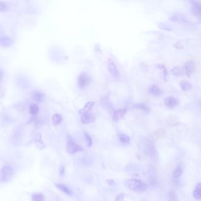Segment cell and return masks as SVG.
Returning a JSON list of instances; mask_svg holds the SVG:
<instances>
[{
	"instance_id": "obj_1",
	"label": "cell",
	"mask_w": 201,
	"mask_h": 201,
	"mask_svg": "<svg viewBox=\"0 0 201 201\" xmlns=\"http://www.w3.org/2000/svg\"><path fill=\"white\" fill-rule=\"evenodd\" d=\"M123 184L128 189L137 192L145 191L148 188V186L147 183L136 179L126 180L124 182Z\"/></svg>"
},
{
	"instance_id": "obj_2",
	"label": "cell",
	"mask_w": 201,
	"mask_h": 201,
	"mask_svg": "<svg viewBox=\"0 0 201 201\" xmlns=\"http://www.w3.org/2000/svg\"><path fill=\"white\" fill-rule=\"evenodd\" d=\"M83 151V148L78 145L75 142H74L71 138H69L67 141L66 152L70 154L73 155L77 152Z\"/></svg>"
},
{
	"instance_id": "obj_3",
	"label": "cell",
	"mask_w": 201,
	"mask_h": 201,
	"mask_svg": "<svg viewBox=\"0 0 201 201\" xmlns=\"http://www.w3.org/2000/svg\"><path fill=\"white\" fill-rule=\"evenodd\" d=\"M91 78L87 73H82L78 78V85L81 89H84L88 86Z\"/></svg>"
},
{
	"instance_id": "obj_4",
	"label": "cell",
	"mask_w": 201,
	"mask_h": 201,
	"mask_svg": "<svg viewBox=\"0 0 201 201\" xmlns=\"http://www.w3.org/2000/svg\"><path fill=\"white\" fill-rule=\"evenodd\" d=\"M14 175V170L13 168L10 165L4 166L1 169V176L3 180L8 181L10 180Z\"/></svg>"
},
{
	"instance_id": "obj_5",
	"label": "cell",
	"mask_w": 201,
	"mask_h": 201,
	"mask_svg": "<svg viewBox=\"0 0 201 201\" xmlns=\"http://www.w3.org/2000/svg\"><path fill=\"white\" fill-rule=\"evenodd\" d=\"M166 136V131L164 129H159L152 131L150 137L152 141H157L158 140L164 138Z\"/></svg>"
},
{
	"instance_id": "obj_6",
	"label": "cell",
	"mask_w": 201,
	"mask_h": 201,
	"mask_svg": "<svg viewBox=\"0 0 201 201\" xmlns=\"http://www.w3.org/2000/svg\"><path fill=\"white\" fill-rule=\"evenodd\" d=\"M165 106L169 108H173L179 104V100L172 96L166 97L164 100Z\"/></svg>"
},
{
	"instance_id": "obj_7",
	"label": "cell",
	"mask_w": 201,
	"mask_h": 201,
	"mask_svg": "<svg viewBox=\"0 0 201 201\" xmlns=\"http://www.w3.org/2000/svg\"><path fill=\"white\" fill-rule=\"evenodd\" d=\"M108 69L109 71V73L113 76H118L119 75V72L116 67V65L114 63L113 60L111 58H108Z\"/></svg>"
},
{
	"instance_id": "obj_8",
	"label": "cell",
	"mask_w": 201,
	"mask_h": 201,
	"mask_svg": "<svg viewBox=\"0 0 201 201\" xmlns=\"http://www.w3.org/2000/svg\"><path fill=\"white\" fill-rule=\"evenodd\" d=\"M196 66L193 61H188L185 65V72L187 76L189 77L195 70Z\"/></svg>"
},
{
	"instance_id": "obj_9",
	"label": "cell",
	"mask_w": 201,
	"mask_h": 201,
	"mask_svg": "<svg viewBox=\"0 0 201 201\" xmlns=\"http://www.w3.org/2000/svg\"><path fill=\"white\" fill-rule=\"evenodd\" d=\"M81 121L84 124H89L93 122L95 120V116L91 112L84 113L81 114Z\"/></svg>"
},
{
	"instance_id": "obj_10",
	"label": "cell",
	"mask_w": 201,
	"mask_h": 201,
	"mask_svg": "<svg viewBox=\"0 0 201 201\" xmlns=\"http://www.w3.org/2000/svg\"><path fill=\"white\" fill-rule=\"evenodd\" d=\"M13 40L7 36L0 37V45L3 47H10L13 44Z\"/></svg>"
},
{
	"instance_id": "obj_11",
	"label": "cell",
	"mask_w": 201,
	"mask_h": 201,
	"mask_svg": "<svg viewBox=\"0 0 201 201\" xmlns=\"http://www.w3.org/2000/svg\"><path fill=\"white\" fill-rule=\"evenodd\" d=\"M55 185L57 188H58L59 190H61L62 192H63L65 194L68 195L69 196L73 195V193L72 190L68 186H66L65 185H64L63 183H55Z\"/></svg>"
},
{
	"instance_id": "obj_12",
	"label": "cell",
	"mask_w": 201,
	"mask_h": 201,
	"mask_svg": "<svg viewBox=\"0 0 201 201\" xmlns=\"http://www.w3.org/2000/svg\"><path fill=\"white\" fill-rule=\"evenodd\" d=\"M149 93L155 97H158L163 94V91L157 85H153L150 88Z\"/></svg>"
},
{
	"instance_id": "obj_13",
	"label": "cell",
	"mask_w": 201,
	"mask_h": 201,
	"mask_svg": "<svg viewBox=\"0 0 201 201\" xmlns=\"http://www.w3.org/2000/svg\"><path fill=\"white\" fill-rule=\"evenodd\" d=\"M126 113V109H120L114 111L113 114V119L115 121L120 120L125 115Z\"/></svg>"
},
{
	"instance_id": "obj_14",
	"label": "cell",
	"mask_w": 201,
	"mask_h": 201,
	"mask_svg": "<svg viewBox=\"0 0 201 201\" xmlns=\"http://www.w3.org/2000/svg\"><path fill=\"white\" fill-rule=\"evenodd\" d=\"M193 8L192 11L196 16H201V3L197 1H192Z\"/></svg>"
},
{
	"instance_id": "obj_15",
	"label": "cell",
	"mask_w": 201,
	"mask_h": 201,
	"mask_svg": "<svg viewBox=\"0 0 201 201\" xmlns=\"http://www.w3.org/2000/svg\"><path fill=\"white\" fill-rule=\"evenodd\" d=\"M94 104H95V102H89L87 103L84 106V108L81 109L79 111L80 114L81 115V114H83L84 113L90 112V111L92 110V107H94Z\"/></svg>"
},
{
	"instance_id": "obj_16",
	"label": "cell",
	"mask_w": 201,
	"mask_h": 201,
	"mask_svg": "<svg viewBox=\"0 0 201 201\" xmlns=\"http://www.w3.org/2000/svg\"><path fill=\"white\" fill-rule=\"evenodd\" d=\"M35 145L39 149H43L45 148V146L44 143V142H42V136L41 134H37V135L35 136Z\"/></svg>"
},
{
	"instance_id": "obj_17",
	"label": "cell",
	"mask_w": 201,
	"mask_h": 201,
	"mask_svg": "<svg viewBox=\"0 0 201 201\" xmlns=\"http://www.w3.org/2000/svg\"><path fill=\"white\" fill-rule=\"evenodd\" d=\"M32 99L37 102L41 103L44 100L45 94L41 92H35L32 94Z\"/></svg>"
},
{
	"instance_id": "obj_18",
	"label": "cell",
	"mask_w": 201,
	"mask_h": 201,
	"mask_svg": "<svg viewBox=\"0 0 201 201\" xmlns=\"http://www.w3.org/2000/svg\"><path fill=\"white\" fill-rule=\"evenodd\" d=\"M193 196L196 199H201V183H198L193 192Z\"/></svg>"
},
{
	"instance_id": "obj_19",
	"label": "cell",
	"mask_w": 201,
	"mask_h": 201,
	"mask_svg": "<svg viewBox=\"0 0 201 201\" xmlns=\"http://www.w3.org/2000/svg\"><path fill=\"white\" fill-rule=\"evenodd\" d=\"M118 138L119 142L122 144L128 143L130 141L129 137L123 133H119L118 135Z\"/></svg>"
},
{
	"instance_id": "obj_20",
	"label": "cell",
	"mask_w": 201,
	"mask_h": 201,
	"mask_svg": "<svg viewBox=\"0 0 201 201\" xmlns=\"http://www.w3.org/2000/svg\"><path fill=\"white\" fill-rule=\"evenodd\" d=\"M180 87L184 92H187L192 89V85L187 81H182L180 82Z\"/></svg>"
},
{
	"instance_id": "obj_21",
	"label": "cell",
	"mask_w": 201,
	"mask_h": 201,
	"mask_svg": "<svg viewBox=\"0 0 201 201\" xmlns=\"http://www.w3.org/2000/svg\"><path fill=\"white\" fill-rule=\"evenodd\" d=\"M135 107H136L138 109L142 110L145 112H148L150 111V107L147 104L143 103H139L135 104Z\"/></svg>"
},
{
	"instance_id": "obj_22",
	"label": "cell",
	"mask_w": 201,
	"mask_h": 201,
	"mask_svg": "<svg viewBox=\"0 0 201 201\" xmlns=\"http://www.w3.org/2000/svg\"><path fill=\"white\" fill-rule=\"evenodd\" d=\"M39 107L36 104H31L30 106L29 112L31 115H36L39 112Z\"/></svg>"
},
{
	"instance_id": "obj_23",
	"label": "cell",
	"mask_w": 201,
	"mask_h": 201,
	"mask_svg": "<svg viewBox=\"0 0 201 201\" xmlns=\"http://www.w3.org/2000/svg\"><path fill=\"white\" fill-rule=\"evenodd\" d=\"M62 121V117L59 114H55L53 115L52 118V122L54 125H58Z\"/></svg>"
},
{
	"instance_id": "obj_24",
	"label": "cell",
	"mask_w": 201,
	"mask_h": 201,
	"mask_svg": "<svg viewBox=\"0 0 201 201\" xmlns=\"http://www.w3.org/2000/svg\"><path fill=\"white\" fill-rule=\"evenodd\" d=\"M9 4L6 1H0V12H6L9 10Z\"/></svg>"
},
{
	"instance_id": "obj_25",
	"label": "cell",
	"mask_w": 201,
	"mask_h": 201,
	"mask_svg": "<svg viewBox=\"0 0 201 201\" xmlns=\"http://www.w3.org/2000/svg\"><path fill=\"white\" fill-rule=\"evenodd\" d=\"M171 72L175 76H180L182 75V70L180 68L177 67H175L173 68L171 70Z\"/></svg>"
},
{
	"instance_id": "obj_26",
	"label": "cell",
	"mask_w": 201,
	"mask_h": 201,
	"mask_svg": "<svg viewBox=\"0 0 201 201\" xmlns=\"http://www.w3.org/2000/svg\"><path fill=\"white\" fill-rule=\"evenodd\" d=\"M32 201H44L43 195L41 193H34L32 195Z\"/></svg>"
},
{
	"instance_id": "obj_27",
	"label": "cell",
	"mask_w": 201,
	"mask_h": 201,
	"mask_svg": "<svg viewBox=\"0 0 201 201\" xmlns=\"http://www.w3.org/2000/svg\"><path fill=\"white\" fill-rule=\"evenodd\" d=\"M168 201H178L175 193L173 191H171L169 192L168 195Z\"/></svg>"
},
{
	"instance_id": "obj_28",
	"label": "cell",
	"mask_w": 201,
	"mask_h": 201,
	"mask_svg": "<svg viewBox=\"0 0 201 201\" xmlns=\"http://www.w3.org/2000/svg\"><path fill=\"white\" fill-rule=\"evenodd\" d=\"M183 173L182 169L181 168V166H178L176 169L175 170V171L173 172V177L174 178H178L179 177H180L182 174Z\"/></svg>"
},
{
	"instance_id": "obj_29",
	"label": "cell",
	"mask_w": 201,
	"mask_h": 201,
	"mask_svg": "<svg viewBox=\"0 0 201 201\" xmlns=\"http://www.w3.org/2000/svg\"><path fill=\"white\" fill-rule=\"evenodd\" d=\"M85 141H86V142H87V146L90 148L92 146V138L91 137L88 135V133H85Z\"/></svg>"
},
{
	"instance_id": "obj_30",
	"label": "cell",
	"mask_w": 201,
	"mask_h": 201,
	"mask_svg": "<svg viewBox=\"0 0 201 201\" xmlns=\"http://www.w3.org/2000/svg\"><path fill=\"white\" fill-rule=\"evenodd\" d=\"M124 197H125V193H120L116 196L115 201H123Z\"/></svg>"
},
{
	"instance_id": "obj_31",
	"label": "cell",
	"mask_w": 201,
	"mask_h": 201,
	"mask_svg": "<svg viewBox=\"0 0 201 201\" xmlns=\"http://www.w3.org/2000/svg\"><path fill=\"white\" fill-rule=\"evenodd\" d=\"M59 174L62 176L64 175V173H65V166L63 165H61L59 168Z\"/></svg>"
},
{
	"instance_id": "obj_32",
	"label": "cell",
	"mask_w": 201,
	"mask_h": 201,
	"mask_svg": "<svg viewBox=\"0 0 201 201\" xmlns=\"http://www.w3.org/2000/svg\"><path fill=\"white\" fill-rule=\"evenodd\" d=\"M106 182L108 184V185H109L111 186H113L115 185V182L112 179H107L106 180Z\"/></svg>"
},
{
	"instance_id": "obj_33",
	"label": "cell",
	"mask_w": 201,
	"mask_h": 201,
	"mask_svg": "<svg viewBox=\"0 0 201 201\" xmlns=\"http://www.w3.org/2000/svg\"><path fill=\"white\" fill-rule=\"evenodd\" d=\"M174 46L176 48L179 49V50H181V49H182V48H183V45H182V44H181V43H176L174 45Z\"/></svg>"
},
{
	"instance_id": "obj_34",
	"label": "cell",
	"mask_w": 201,
	"mask_h": 201,
	"mask_svg": "<svg viewBox=\"0 0 201 201\" xmlns=\"http://www.w3.org/2000/svg\"><path fill=\"white\" fill-rule=\"evenodd\" d=\"M4 77V72L2 69H0V82H1Z\"/></svg>"
},
{
	"instance_id": "obj_35",
	"label": "cell",
	"mask_w": 201,
	"mask_h": 201,
	"mask_svg": "<svg viewBox=\"0 0 201 201\" xmlns=\"http://www.w3.org/2000/svg\"><path fill=\"white\" fill-rule=\"evenodd\" d=\"M161 28H162V29L167 30H168V31H171V28H170L169 27H168V26H166V24H163V26H162V27H161Z\"/></svg>"
},
{
	"instance_id": "obj_36",
	"label": "cell",
	"mask_w": 201,
	"mask_h": 201,
	"mask_svg": "<svg viewBox=\"0 0 201 201\" xmlns=\"http://www.w3.org/2000/svg\"><path fill=\"white\" fill-rule=\"evenodd\" d=\"M199 107L201 109V100L200 101V102L199 103Z\"/></svg>"
}]
</instances>
